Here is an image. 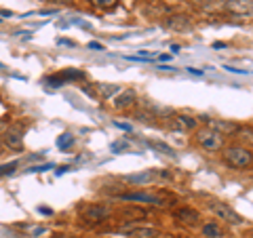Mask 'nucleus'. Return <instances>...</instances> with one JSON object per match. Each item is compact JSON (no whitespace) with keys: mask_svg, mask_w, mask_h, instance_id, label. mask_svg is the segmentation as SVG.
Returning <instances> with one entry per match:
<instances>
[{"mask_svg":"<svg viewBox=\"0 0 253 238\" xmlns=\"http://www.w3.org/2000/svg\"><path fill=\"white\" fill-rule=\"evenodd\" d=\"M224 162L232 169H247L253 164V152L245 146H228L224 148Z\"/></svg>","mask_w":253,"mask_h":238,"instance_id":"1","label":"nucleus"},{"mask_svg":"<svg viewBox=\"0 0 253 238\" xmlns=\"http://www.w3.org/2000/svg\"><path fill=\"white\" fill-rule=\"evenodd\" d=\"M194 139H196V144L203 150H207V152H217V150L224 148V135H219L217 131L209 129V126H203V129L196 131Z\"/></svg>","mask_w":253,"mask_h":238,"instance_id":"2","label":"nucleus"},{"mask_svg":"<svg viewBox=\"0 0 253 238\" xmlns=\"http://www.w3.org/2000/svg\"><path fill=\"white\" fill-rule=\"evenodd\" d=\"M209 211L215 215L217 219L221 221H226V224H230V226H241L243 224V217L236 213L230 204H226V202H221V200H211L209 202Z\"/></svg>","mask_w":253,"mask_h":238,"instance_id":"3","label":"nucleus"},{"mask_svg":"<svg viewBox=\"0 0 253 238\" xmlns=\"http://www.w3.org/2000/svg\"><path fill=\"white\" fill-rule=\"evenodd\" d=\"M110 215H112V207H108V204H89L81 213V217L89 221V224H99V221L108 219Z\"/></svg>","mask_w":253,"mask_h":238,"instance_id":"4","label":"nucleus"},{"mask_svg":"<svg viewBox=\"0 0 253 238\" xmlns=\"http://www.w3.org/2000/svg\"><path fill=\"white\" fill-rule=\"evenodd\" d=\"M224 11L236 17H253V0H226Z\"/></svg>","mask_w":253,"mask_h":238,"instance_id":"5","label":"nucleus"},{"mask_svg":"<svg viewBox=\"0 0 253 238\" xmlns=\"http://www.w3.org/2000/svg\"><path fill=\"white\" fill-rule=\"evenodd\" d=\"M2 141L11 150H21L23 148V126L21 124L6 126V131L2 133Z\"/></svg>","mask_w":253,"mask_h":238,"instance_id":"6","label":"nucleus"},{"mask_svg":"<svg viewBox=\"0 0 253 238\" xmlns=\"http://www.w3.org/2000/svg\"><path fill=\"white\" fill-rule=\"evenodd\" d=\"M163 26L169 28V30H175V32H186V30L192 28V19H190L188 15L177 13V15H169V17H165Z\"/></svg>","mask_w":253,"mask_h":238,"instance_id":"7","label":"nucleus"},{"mask_svg":"<svg viewBox=\"0 0 253 238\" xmlns=\"http://www.w3.org/2000/svg\"><path fill=\"white\" fill-rule=\"evenodd\" d=\"M199 120L194 116H186V114H177L171 118V126L175 131H181V133H188V131H194Z\"/></svg>","mask_w":253,"mask_h":238,"instance_id":"8","label":"nucleus"},{"mask_svg":"<svg viewBox=\"0 0 253 238\" xmlns=\"http://www.w3.org/2000/svg\"><path fill=\"white\" fill-rule=\"evenodd\" d=\"M207 126L213 131H217L219 135H236V131H239V124H234L230 120H217V118H207Z\"/></svg>","mask_w":253,"mask_h":238,"instance_id":"9","label":"nucleus"},{"mask_svg":"<svg viewBox=\"0 0 253 238\" xmlns=\"http://www.w3.org/2000/svg\"><path fill=\"white\" fill-rule=\"evenodd\" d=\"M123 200H133V202H146V204H154V207H161L163 198L156 194H148V192H131V194H123Z\"/></svg>","mask_w":253,"mask_h":238,"instance_id":"10","label":"nucleus"},{"mask_svg":"<svg viewBox=\"0 0 253 238\" xmlns=\"http://www.w3.org/2000/svg\"><path fill=\"white\" fill-rule=\"evenodd\" d=\"M121 232L129 234L133 238H158L161 236L156 228H148V226H144V228H121Z\"/></svg>","mask_w":253,"mask_h":238,"instance_id":"11","label":"nucleus"},{"mask_svg":"<svg viewBox=\"0 0 253 238\" xmlns=\"http://www.w3.org/2000/svg\"><path fill=\"white\" fill-rule=\"evenodd\" d=\"M173 215H175L177 221H181V224H186V226H194L196 221H199V213H196L194 209H188V207L177 209Z\"/></svg>","mask_w":253,"mask_h":238,"instance_id":"12","label":"nucleus"},{"mask_svg":"<svg viewBox=\"0 0 253 238\" xmlns=\"http://www.w3.org/2000/svg\"><path fill=\"white\" fill-rule=\"evenodd\" d=\"M133 104H135V91H133V89L125 91L121 97L114 99V108L116 110H126V108H131Z\"/></svg>","mask_w":253,"mask_h":238,"instance_id":"13","label":"nucleus"},{"mask_svg":"<svg viewBox=\"0 0 253 238\" xmlns=\"http://www.w3.org/2000/svg\"><path fill=\"white\" fill-rule=\"evenodd\" d=\"M203 234H205V238H221L224 236V230H221L215 221H209V224L203 226Z\"/></svg>","mask_w":253,"mask_h":238,"instance_id":"14","label":"nucleus"},{"mask_svg":"<svg viewBox=\"0 0 253 238\" xmlns=\"http://www.w3.org/2000/svg\"><path fill=\"white\" fill-rule=\"evenodd\" d=\"M72 144H74V135L72 133H61L57 137V148L59 150H68Z\"/></svg>","mask_w":253,"mask_h":238,"instance_id":"15","label":"nucleus"},{"mask_svg":"<svg viewBox=\"0 0 253 238\" xmlns=\"http://www.w3.org/2000/svg\"><path fill=\"white\" fill-rule=\"evenodd\" d=\"M154 177H156V173L148 171V173H141V175H129L126 179L133 181V184H148V181H152Z\"/></svg>","mask_w":253,"mask_h":238,"instance_id":"16","label":"nucleus"},{"mask_svg":"<svg viewBox=\"0 0 253 238\" xmlns=\"http://www.w3.org/2000/svg\"><path fill=\"white\" fill-rule=\"evenodd\" d=\"M97 89H99V93H101V97L104 99H110L112 95H116L118 91H121L116 84H97Z\"/></svg>","mask_w":253,"mask_h":238,"instance_id":"17","label":"nucleus"},{"mask_svg":"<svg viewBox=\"0 0 253 238\" xmlns=\"http://www.w3.org/2000/svg\"><path fill=\"white\" fill-rule=\"evenodd\" d=\"M89 2L93 6H97V9H101V11H112L118 4V0H89Z\"/></svg>","mask_w":253,"mask_h":238,"instance_id":"18","label":"nucleus"},{"mask_svg":"<svg viewBox=\"0 0 253 238\" xmlns=\"http://www.w3.org/2000/svg\"><path fill=\"white\" fill-rule=\"evenodd\" d=\"M84 74L83 72H78V70H68V72H63L59 78H61V82H66V80H76V78H83Z\"/></svg>","mask_w":253,"mask_h":238,"instance_id":"19","label":"nucleus"},{"mask_svg":"<svg viewBox=\"0 0 253 238\" xmlns=\"http://www.w3.org/2000/svg\"><path fill=\"white\" fill-rule=\"evenodd\" d=\"M192 4L196 6V9H203V11H207V9H211V6L215 4V0H192Z\"/></svg>","mask_w":253,"mask_h":238,"instance_id":"20","label":"nucleus"},{"mask_svg":"<svg viewBox=\"0 0 253 238\" xmlns=\"http://www.w3.org/2000/svg\"><path fill=\"white\" fill-rule=\"evenodd\" d=\"M236 135H241V139H249L253 144V129H249V126H239V131H236Z\"/></svg>","mask_w":253,"mask_h":238,"instance_id":"21","label":"nucleus"},{"mask_svg":"<svg viewBox=\"0 0 253 238\" xmlns=\"http://www.w3.org/2000/svg\"><path fill=\"white\" fill-rule=\"evenodd\" d=\"M150 146H152V148H156V150H163V152H167L169 156H173V154H175V152H173V150H171L169 146L161 144V141H152V144H150Z\"/></svg>","mask_w":253,"mask_h":238,"instance_id":"22","label":"nucleus"},{"mask_svg":"<svg viewBox=\"0 0 253 238\" xmlns=\"http://www.w3.org/2000/svg\"><path fill=\"white\" fill-rule=\"evenodd\" d=\"M46 169H53V162H46L44 166H32V169H28L30 173H41V171H46Z\"/></svg>","mask_w":253,"mask_h":238,"instance_id":"23","label":"nucleus"},{"mask_svg":"<svg viewBox=\"0 0 253 238\" xmlns=\"http://www.w3.org/2000/svg\"><path fill=\"white\" fill-rule=\"evenodd\" d=\"M121 150H126V141H118V144H112V152H121Z\"/></svg>","mask_w":253,"mask_h":238,"instance_id":"24","label":"nucleus"},{"mask_svg":"<svg viewBox=\"0 0 253 238\" xmlns=\"http://www.w3.org/2000/svg\"><path fill=\"white\" fill-rule=\"evenodd\" d=\"M6 126H9V118H0V133H4L6 131Z\"/></svg>","mask_w":253,"mask_h":238,"instance_id":"25","label":"nucleus"},{"mask_svg":"<svg viewBox=\"0 0 253 238\" xmlns=\"http://www.w3.org/2000/svg\"><path fill=\"white\" fill-rule=\"evenodd\" d=\"M89 49H95V51H104V44H99V42H89Z\"/></svg>","mask_w":253,"mask_h":238,"instance_id":"26","label":"nucleus"},{"mask_svg":"<svg viewBox=\"0 0 253 238\" xmlns=\"http://www.w3.org/2000/svg\"><path fill=\"white\" fill-rule=\"evenodd\" d=\"M68 171H70V166H59V169L55 171V175L59 177V175H63V173H68Z\"/></svg>","mask_w":253,"mask_h":238,"instance_id":"27","label":"nucleus"},{"mask_svg":"<svg viewBox=\"0 0 253 238\" xmlns=\"http://www.w3.org/2000/svg\"><path fill=\"white\" fill-rule=\"evenodd\" d=\"M44 232V228H32V236H41Z\"/></svg>","mask_w":253,"mask_h":238,"instance_id":"28","label":"nucleus"},{"mask_svg":"<svg viewBox=\"0 0 253 238\" xmlns=\"http://www.w3.org/2000/svg\"><path fill=\"white\" fill-rule=\"evenodd\" d=\"M190 74H196V76H203V70H196V68H188Z\"/></svg>","mask_w":253,"mask_h":238,"instance_id":"29","label":"nucleus"},{"mask_svg":"<svg viewBox=\"0 0 253 238\" xmlns=\"http://www.w3.org/2000/svg\"><path fill=\"white\" fill-rule=\"evenodd\" d=\"M0 17H13V11H6V9H2V11H0Z\"/></svg>","mask_w":253,"mask_h":238,"instance_id":"30","label":"nucleus"},{"mask_svg":"<svg viewBox=\"0 0 253 238\" xmlns=\"http://www.w3.org/2000/svg\"><path fill=\"white\" fill-rule=\"evenodd\" d=\"M38 213H44V215H51V209H44V207H41V209H38Z\"/></svg>","mask_w":253,"mask_h":238,"instance_id":"31","label":"nucleus"},{"mask_svg":"<svg viewBox=\"0 0 253 238\" xmlns=\"http://www.w3.org/2000/svg\"><path fill=\"white\" fill-rule=\"evenodd\" d=\"M0 70H4V66H2V63H0Z\"/></svg>","mask_w":253,"mask_h":238,"instance_id":"32","label":"nucleus"}]
</instances>
